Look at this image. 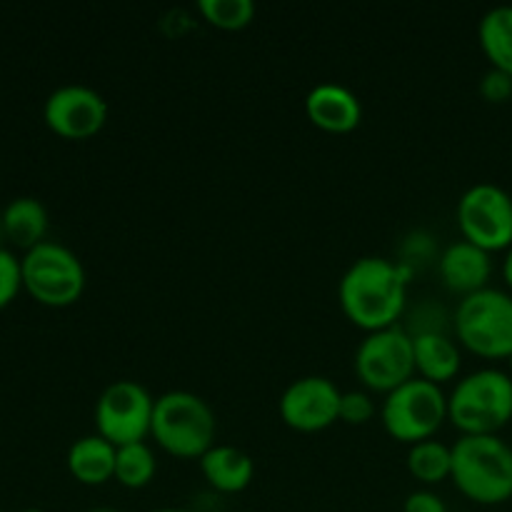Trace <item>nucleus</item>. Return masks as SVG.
Returning <instances> with one entry per match:
<instances>
[{
  "mask_svg": "<svg viewBox=\"0 0 512 512\" xmlns=\"http://www.w3.org/2000/svg\"><path fill=\"white\" fill-rule=\"evenodd\" d=\"M115 448L103 435H83L68 448V473L83 485H105L115 480Z\"/></svg>",
  "mask_w": 512,
  "mask_h": 512,
  "instance_id": "obj_17",
  "label": "nucleus"
},
{
  "mask_svg": "<svg viewBox=\"0 0 512 512\" xmlns=\"http://www.w3.org/2000/svg\"><path fill=\"white\" fill-rule=\"evenodd\" d=\"M503 278L505 283H508V288L512 290V248L508 250V255H505L503 260Z\"/></svg>",
  "mask_w": 512,
  "mask_h": 512,
  "instance_id": "obj_28",
  "label": "nucleus"
},
{
  "mask_svg": "<svg viewBox=\"0 0 512 512\" xmlns=\"http://www.w3.org/2000/svg\"><path fill=\"white\" fill-rule=\"evenodd\" d=\"M413 355H415V373L418 378L430 380L435 385L450 383L458 378L463 355L460 345L450 333H423L413 335Z\"/></svg>",
  "mask_w": 512,
  "mask_h": 512,
  "instance_id": "obj_15",
  "label": "nucleus"
},
{
  "mask_svg": "<svg viewBox=\"0 0 512 512\" xmlns=\"http://www.w3.org/2000/svg\"><path fill=\"white\" fill-rule=\"evenodd\" d=\"M413 268L378 255L358 258L338 285L345 318L365 333L398 325L408 313V283Z\"/></svg>",
  "mask_w": 512,
  "mask_h": 512,
  "instance_id": "obj_1",
  "label": "nucleus"
},
{
  "mask_svg": "<svg viewBox=\"0 0 512 512\" xmlns=\"http://www.w3.org/2000/svg\"><path fill=\"white\" fill-rule=\"evenodd\" d=\"M408 470L423 485L443 483L453 475V445H445L435 438L410 445Z\"/></svg>",
  "mask_w": 512,
  "mask_h": 512,
  "instance_id": "obj_20",
  "label": "nucleus"
},
{
  "mask_svg": "<svg viewBox=\"0 0 512 512\" xmlns=\"http://www.w3.org/2000/svg\"><path fill=\"white\" fill-rule=\"evenodd\" d=\"M508 363H510V375H512V355H510V360H508Z\"/></svg>",
  "mask_w": 512,
  "mask_h": 512,
  "instance_id": "obj_32",
  "label": "nucleus"
},
{
  "mask_svg": "<svg viewBox=\"0 0 512 512\" xmlns=\"http://www.w3.org/2000/svg\"><path fill=\"white\" fill-rule=\"evenodd\" d=\"M355 375L365 388L385 395L415 378L413 335L405 325L398 323L365 335L355 350Z\"/></svg>",
  "mask_w": 512,
  "mask_h": 512,
  "instance_id": "obj_8",
  "label": "nucleus"
},
{
  "mask_svg": "<svg viewBox=\"0 0 512 512\" xmlns=\"http://www.w3.org/2000/svg\"><path fill=\"white\" fill-rule=\"evenodd\" d=\"M155 398L138 380H115L100 393L95 403V428L98 435L120 448L128 443H140L150 435L153 425Z\"/></svg>",
  "mask_w": 512,
  "mask_h": 512,
  "instance_id": "obj_10",
  "label": "nucleus"
},
{
  "mask_svg": "<svg viewBox=\"0 0 512 512\" xmlns=\"http://www.w3.org/2000/svg\"><path fill=\"white\" fill-rule=\"evenodd\" d=\"M155 473H158V458H155L153 448L145 440L120 445L118 455H115V480L123 488H148L153 483Z\"/></svg>",
  "mask_w": 512,
  "mask_h": 512,
  "instance_id": "obj_21",
  "label": "nucleus"
},
{
  "mask_svg": "<svg viewBox=\"0 0 512 512\" xmlns=\"http://www.w3.org/2000/svg\"><path fill=\"white\" fill-rule=\"evenodd\" d=\"M198 463L210 488H215L218 493H243L255 478L253 458L235 445L215 443Z\"/></svg>",
  "mask_w": 512,
  "mask_h": 512,
  "instance_id": "obj_16",
  "label": "nucleus"
},
{
  "mask_svg": "<svg viewBox=\"0 0 512 512\" xmlns=\"http://www.w3.org/2000/svg\"><path fill=\"white\" fill-rule=\"evenodd\" d=\"M23 512H45V510H38V508H28V510H23Z\"/></svg>",
  "mask_w": 512,
  "mask_h": 512,
  "instance_id": "obj_31",
  "label": "nucleus"
},
{
  "mask_svg": "<svg viewBox=\"0 0 512 512\" xmlns=\"http://www.w3.org/2000/svg\"><path fill=\"white\" fill-rule=\"evenodd\" d=\"M153 512H193V510H185V508H160V510H153Z\"/></svg>",
  "mask_w": 512,
  "mask_h": 512,
  "instance_id": "obj_29",
  "label": "nucleus"
},
{
  "mask_svg": "<svg viewBox=\"0 0 512 512\" xmlns=\"http://www.w3.org/2000/svg\"><path fill=\"white\" fill-rule=\"evenodd\" d=\"M403 512H448V505H445V500L440 498L438 493L423 488V490H413V493L405 498Z\"/></svg>",
  "mask_w": 512,
  "mask_h": 512,
  "instance_id": "obj_27",
  "label": "nucleus"
},
{
  "mask_svg": "<svg viewBox=\"0 0 512 512\" xmlns=\"http://www.w3.org/2000/svg\"><path fill=\"white\" fill-rule=\"evenodd\" d=\"M43 120L55 135L65 140L93 138L108 123V103L90 85H60L45 98Z\"/></svg>",
  "mask_w": 512,
  "mask_h": 512,
  "instance_id": "obj_11",
  "label": "nucleus"
},
{
  "mask_svg": "<svg viewBox=\"0 0 512 512\" xmlns=\"http://www.w3.org/2000/svg\"><path fill=\"white\" fill-rule=\"evenodd\" d=\"M453 333L463 348L485 360L512 355V295L483 288L460 298L453 313Z\"/></svg>",
  "mask_w": 512,
  "mask_h": 512,
  "instance_id": "obj_5",
  "label": "nucleus"
},
{
  "mask_svg": "<svg viewBox=\"0 0 512 512\" xmlns=\"http://www.w3.org/2000/svg\"><path fill=\"white\" fill-rule=\"evenodd\" d=\"M380 420L390 438L400 443L415 445L430 440L448 420V395L440 385L415 375L385 395Z\"/></svg>",
  "mask_w": 512,
  "mask_h": 512,
  "instance_id": "obj_7",
  "label": "nucleus"
},
{
  "mask_svg": "<svg viewBox=\"0 0 512 512\" xmlns=\"http://www.w3.org/2000/svg\"><path fill=\"white\" fill-rule=\"evenodd\" d=\"M305 113L325 133H350L363 120V103L340 83H320L305 98Z\"/></svg>",
  "mask_w": 512,
  "mask_h": 512,
  "instance_id": "obj_14",
  "label": "nucleus"
},
{
  "mask_svg": "<svg viewBox=\"0 0 512 512\" xmlns=\"http://www.w3.org/2000/svg\"><path fill=\"white\" fill-rule=\"evenodd\" d=\"M378 408H375L373 395L365 390H345L340 398V423L345 425H365L375 418Z\"/></svg>",
  "mask_w": 512,
  "mask_h": 512,
  "instance_id": "obj_24",
  "label": "nucleus"
},
{
  "mask_svg": "<svg viewBox=\"0 0 512 512\" xmlns=\"http://www.w3.org/2000/svg\"><path fill=\"white\" fill-rule=\"evenodd\" d=\"M20 273L30 298L48 308H68L78 303L88 283L83 260L58 240H43L23 253Z\"/></svg>",
  "mask_w": 512,
  "mask_h": 512,
  "instance_id": "obj_6",
  "label": "nucleus"
},
{
  "mask_svg": "<svg viewBox=\"0 0 512 512\" xmlns=\"http://www.w3.org/2000/svg\"><path fill=\"white\" fill-rule=\"evenodd\" d=\"M20 288H23L20 258H15L8 248L0 245V310L13 303Z\"/></svg>",
  "mask_w": 512,
  "mask_h": 512,
  "instance_id": "obj_25",
  "label": "nucleus"
},
{
  "mask_svg": "<svg viewBox=\"0 0 512 512\" xmlns=\"http://www.w3.org/2000/svg\"><path fill=\"white\" fill-rule=\"evenodd\" d=\"M478 40L490 65L512 75V5H495L480 18Z\"/></svg>",
  "mask_w": 512,
  "mask_h": 512,
  "instance_id": "obj_19",
  "label": "nucleus"
},
{
  "mask_svg": "<svg viewBox=\"0 0 512 512\" xmlns=\"http://www.w3.org/2000/svg\"><path fill=\"white\" fill-rule=\"evenodd\" d=\"M48 225V210L38 198H30V195L13 198L0 213L3 235L15 248H23L25 253L43 243L45 235H48Z\"/></svg>",
  "mask_w": 512,
  "mask_h": 512,
  "instance_id": "obj_18",
  "label": "nucleus"
},
{
  "mask_svg": "<svg viewBox=\"0 0 512 512\" xmlns=\"http://www.w3.org/2000/svg\"><path fill=\"white\" fill-rule=\"evenodd\" d=\"M448 420L463 435H498L512 420V375L480 368L455 383Z\"/></svg>",
  "mask_w": 512,
  "mask_h": 512,
  "instance_id": "obj_4",
  "label": "nucleus"
},
{
  "mask_svg": "<svg viewBox=\"0 0 512 512\" xmlns=\"http://www.w3.org/2000/svg\"><path fill=\"white\" fill-rule=\"evenodd\" d=\"M455 218L463 240L468 243L488 253L512 248V195L500 185H470L460 195Z\"/></svg>",
  "mask_w": 512,
  "mask_h": 512,
  "instance_id": "obj_9",
  "label": "nucleus"
},
{
  "mask_svg": "<svg viewBox=\"0 0 512 512\" xmlns=\"http://www.w3.org/2000/svg\"><path fill=\"white\" fill-rule=\"evenodd\" d=\"M405 330L410 335H423V333H450L453 330V315H448L445 305H440L438 300H423L418 303V308H413L408 313V323Z\"/></svg>",
  "mask_w": 512,
  "mask_h": 512,
  "instance_id": "obj_23",
  "label": "nucleus"
},
{
  "mask_svg": "<svg viewBox=\"0 0 512 512\" xmlns=\"http://www.w3.org/2000/svg\"><path fill=\"white\" fill-rule=\"evenodd\" d=\"M198 10L220 30H243L255 18L253 0H198Z\"/></svg>",
  "mask_w": 512,
  "mask_h": 512,
  "instance_id": "obj_22",
  "label": "nucleus"
},
{
  "mask_svg": "<svg viewBox=\"0 0 512 512\" xmlns=\"http://www.w3.org/2000/svg\"><path fill=\"white\" fill-rule=\"evenodd\" d=\"M150 435L165 453L200 460L215 445L218 418L200 395L190 390H168L155 398Z\"/></svg>",
  "mask_w": 512,
  "mask_h": 512,
  "instance_id": "obj_3",
  "label": "nucleus"
},
{
  "mask_svg": "<svg viewBox=\"0 0 512 512\" xmlns=\"http://www.w3.org/2000/svg\"><path fill=\"white\" fill-rule=\"evenodd\" d=\"M343 390L325 375H305L293 380L278 400V413L288 428L298 433H320L340 420Z\"/></svg>",
  "mask_w": 512,
  "mask_h": 512,
  "instance_id": "obj_12",
  "label": "nucleus"
},
{
  "mask_svg": "<svg viewBox=\"0 0 512 512\" xmlns=\"http://www.w3.org/2000/svg\"><path fill=\"white\" fill-rule=\"evenodd\" d=\"M88 512H118V510H110V508H93V510H88Z\"/></svg>",
  "mask_w": 512,
  "mask_h": 512,
  "instance_id": "obj_30",
  "label": "nucleus"
},
{
  "mask_svg": "<svg viewBox=\"0 0 512 512\" xmlns=\"http://www.w3.org/2000/svg\"><path fill=\"white\" fill-rule=\"evenodd\" d=\"M455 488L480 505L512 498V445L500 435H460L453 445Z\"/></svg>",
  "mask_w": 512,
  "mask_h": 512,
  "instance_id": "obj_2",
  "label": "nucleus"
},
{
  "mask_svg": "<svg viewBox=\"0 0 512 512\" xmlns=\"http://www.w3.org/2000/svg\"><path fill=\"white\" fill-rule=\"evenodd\" d=\"M438 273L450 293L465 298V295L488 288V280L493 275V260H490L488 250L478 248L468 240H455L440 253Z\"/></svg>",
  "mask_w": 512,
  "mask_h": 512,
  "instance_id": "obj_13",
  "label": "nucleus"
},
{
  "mask_svg": "<svg viewBox=\"0 0 512 512\" xmlns=\"http://www.w3.org/2000/svg\"><path fill=\"white\" fill-rule=\"evenodd\" d=\"M480 95L488 103H508L512 98V75L505 73V70L490 68L480 78Z\"/></svg>",
  "mask_w": 512,
  "mask_h": 512,
  "instance_id": "obj_26",
  "label": "nucleus"
}]
</instances>
